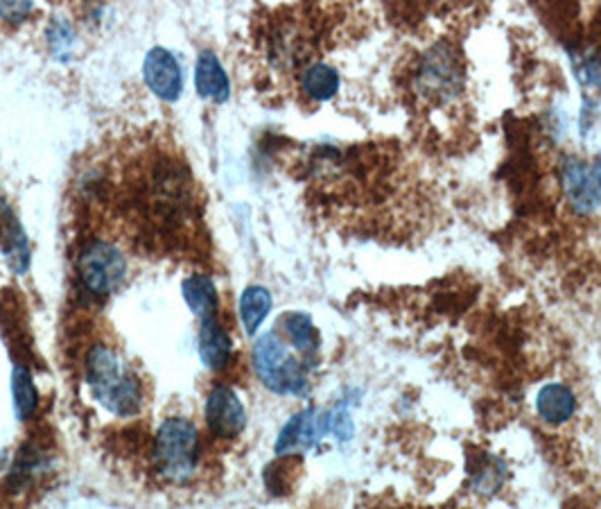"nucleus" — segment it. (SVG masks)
Listing matches in <instances>:
<instances>
[{
  "instance_id": "nucleus-2",
  "label": "nucleus",
  "mask_w": 601,
  "mask_h": 509,
  "mask_svg": "<svg viewBox=\"0 0 601 509\" xmlns=\"http://www.w3.org/2000/svg\"><path fill=\"white\" fill-rule=\"evenodd\" d=\"M254 369L267 389L304 396L310 387L313 360L300 356L278 330H269L254 347Z\"/></svg>"
},
{
  "instance_id": "nucleus-14",
  "label": "nucleus",
  "mask_w": 601,
  "mask_h": 509,
  "mask_svg": "<svg viewBox=\"0 0 601 509\" xmlns=\"http://www.w3.org/2000/svg\"><path fill=\"white\" fill-rule=\"evenodd\" d=\"M182 295L189 304V308L204 322V319H213L217 315V288L215 281L206 274H191L184 283H182Z\"/></svg>"
},
{
  "instance_id": "nucleus-12",
  "label": "nucleus",
  "mask_w": 601,
  "mask_h": 509,
  "mask_svg": "<svg viewBox=\"0 0 601 509\" xmlns=\"http://www.w3.org/2000/svg\"><path fill=\"white\" fill-rule=\"evenodd\" d=\"M276 330L287 339V343L306 358H315L319 352V335L315 322L306 313H285L278 319Z\"/></svg>"
},
{
  "instance_id": "nucleus-11",
  "label": "nucleus",
  "mask_w": 601,
  "mask_h": 509,
  "mask_svg": "<svg viewBox=\"0 0 601 509\" xmlns=\"http://www.w3.org/2000/svg\"><path fill=\"white\" fill-rule=\"evenodd\" d=\"M536 410L540 419L559 426L572 419L577 413V399L568 385L563 383H548L536 396Z\"/></svg>"
},
{
  "instance_id": "nucleus-1",
  "label": "nucleus",
  "mask_w": 601,
  "mask_h": 509,
  "mask_svg": "<svg viewBox=\"0 0 601 509\" xmlns=\"http://www.w3.org/2000/svg\"><path fill=\"white\" fill-rule=\"evenodd\" d=\"M86 383L95 401L115 417H132L143 408L141 380L104 345H95L86 356Z\"/></svg>"
},
{
  "instance_id": "nucleus-20",
  "label": "nucleus",
  "mask_w": 601,
  "mask_h": 509,
  "mask_svg": "<svg viewBox=\"0 0 601 509\" xmlns=\"http://www.w3.org/2000/svg\"><path fill=\"white\" fill-rule=\"evenodd\" d=\"M71 45H73V28L69 23L54 21V26H50V48L57 54H64V60H67V52L71 50Z\"/></svg>"
},
{
  "instance_id": "nucleus-19",
  "label": "nucleus",
  "mask_w": 601,
  "mask_h": 509,
  "mask_svg": "<svg viewBox=\"0 0 601 509\" xmlns=\"http://www.w3.org/2000/svg\"><path fill=\"white\" fill-rule=\"evenodd\" d=\"M3 254L12 267L14 274H23L30 267V250L23 232L19 230V224L12 215H8V226L3 232Z\"/></svg>"
},
{
  "instance_id": "nucleus-7",
  "label": "nucleus",
  "mask_w": 601,
  "mask_h": 509,
  "mask_svg": "<svg viewBox=\"0 0 601 509\" xmlns=\"http://www.w3.org/2000/svg\"><path fill=\"white\" fill-rule=\"evenodd\" d=\"M418 89L426 98H435L439 102L457 95L459 71L455 64V54L448 48L437 45L426 54L418 73Z\"/></svg>"
},
{
  "instance_id": "nucleus-18",
  "label": "nucleus",
  "mask_w": 601,
  "mask_h": 509,
  "mask_svg": "<svg viewBox=\"0 0 601 509\" xmlns=\"http://www.w3.org/2000/svg\"><path fill=\"white\" fill-rule=\"evenodd\" d=\"M45 469V452L39 444H28L23 446V450L17 456L12 476H10V487L23 489L28 485L34 482V478Z\"/></svg>"
},
{
  "instance_id": "nucleus-16",
  "label": "nucleus",
  "mask_w": 601,
  "mask_h": 509,
  "mask_svg": "<svg viewBox=\"0 0 601 509\" xmlns=\"http://www.w3.org/2000/svg\"><path fill=\"white\" fill-rule=\"evenodd\" d=\"M272 311V295L263 286H249L240 297V319L247 335H256Z\"/></svg>"
},
{
  "instance_id": "nucleus-22",
  "label": "nucleus",
  "mask_w": 601,
  "mask_h": 509,
  "mask_svg": "<svg viewBox=\"0 0 601 509\" xmlns=\"http://www.w3.org/2000/svg\"><path fill=\"white\" fill-rule=\"evenodd\" d=\"M6 465H8V450L3 446H0V471L6 469Z\"/></svg>"
},
{
  "instance_id": "nucleus-15",
  "label": "nucleus",
  "mask_w": 601,
  "mask_h": 509,
  "mask_svg": "<svg viewBox=\"0 0 601 509\" xmlns=\"http://www.w3.org/2000/svg\"><path fill=\"white\" fill-rule=\"evenodd\" d=\"M12 399L19 421H28L39 408V389L34 385L32 371L23 363H17L12 369Z\"/></svg>"
},
{
  "instance_id": "nucleus-5",
  "label": "nucleus",
  "mask_w": 601,
  "mask_h": 509,
  "mask_svg": "<svg viewBox=\"0 0 601 509\" xmlns=\"http://www.w3.org/2000/svg\"><path fill=\"white\" fill-rule=\"evenodd\" d=\"M326 435H333L330 430V410L319 408H306L296 413L281 430L276 439V456H298V452H306L315 448Z\"/></svg>"
},
{
  "instance_id": "nucleus-10",
  "label": "nucleus",
  "mask_w": 601,
  "mask_h": 509,
  "mask_svg": "<svg viewBox=\"0 0 601 509\" xmlns=\"http://www.w3.org/2000/svg\"><path fill=\"white\" fill-rule=\"evenodd\" d=\"M197 345H200V358L206 369L211 371L226 369L233 356V339L226 333V328L217 322V317L202 322Z\"/></svg>"
},
{
  "instance_id": "nucleus-4",
  "label": "nucleus",
  "mask_w": 601,
  "mask_h": 509,
  "mask_svg": "<svg viewBox=\"0 0 601 509\" xmlns=\"http://www.w3.org/2000/svg\"><path fill=\"white\" fill-rule=\"evenodd\" d=\"M128 276V261L115 245L106 241H91L78 256V278L82 288L95 297H111Z\"/></svg>"
},
{
  "instance_id": "nucleus-6",
  "label": "nucleus",
  "mask_w": 601,
  "mask_h": 509,
  "mask_svg": "<svg viewBox=\"0 0 601 509\" xmlns=\"http://www.w3.org/2000/svg\"><path fill=\"white\" fill-rule=\"evenodd\" d=\"M206 426L217 439H235L247 426V413L235 389L215 385L206 399Z\"/></svg>"
},
{
  "instance_id": "nucleus-3",
  "label": "nucleus",
  "mask_w": 601,
  "mask_h": 509,
  "mask_svg": "<svg viewBox=\"0 0 601 509\" xmlns=\"http://www.w3.org/2000/svg\"><path fill=\"white\" fill-rule=\"evenodd\" d=\"M154 471L163 482L186 485L200 467V430L186 417L165 419L152 446Z\"/></svg>"
},
{
  "instance_id": "nucleus-13",
  "label": "nucleus",
  "mask_w": 601,
  "mask_h": 509,
  "mask_svg": "<svg viewBox=\"0 0 601 509\" xmlns=\"http://www.w3.org/2000/svg\"><path fill=\"white\" fill-rule=\"evenodd\" d=\"M195 86H197V93L206 100H213V102L228 100L231 84L220 60L213 52L200 54L197 67H195Z\"/></svg>"
},
{
  "instance_id": "nucleus-17",
  "label": "nucleus",
  "mask_w": 601,
  "mask_h": 509,
  "mask_svg": "<svg viewBox=\"0 0 601 509\" xmlns=\"http://www.w3.org/2000/svg\"><path fill=\"white\" fill-rule=\"evenodd\" d=\"M300 89L310 100H330L339 91V75L328 64H313L300 75Z\"/></svg>"
},
{
  "instance_id": "nucleus-21",
  "label": "nucleus",
  "mask_w": 601,
  "mask_h": 509,
  "mask_svg": "<svg viewBox=\"0 0 601 509\" xmlns=\"http://www.w3.org/2000/svg\"><path fill=\"white\" fill-rule=\"evenodd\" d=\"M32 12L30 3H0V17L6 21H21Z\"/></svg>"
},
{
  "instance_id": "nucleus-9",
  "label": "nucleus",
  "mask_w": 601,
  "mask_h": 509,
  "mask_svg": "<svg viewBox=\"0 0 601 509\" xmlns=\"http://www.w3.org/2000/svg\"><path fill=\"white\" fill-rule=\"evenodd\" d=\"M563 186L570 204L579 213H590L599 206L601 202V191L594 170H590L581 161H568L563 167Z\"/></svg>"
},
{
  "instance_id": "nucleus-8",
  "label": "nucleus",
  "mask_w": 601,
  "mask_h": 509,
  "mask_svg": "<svg viewBox=\"0 0 601 509\" xmlns=\"http://www.w3.org/2000/svg\"><path fill=\"white\" fill-rule=\"evenodd\" d=\"M143 78L152 93L161 100L174 102L184 91L182 67L174 60V54L165 48H152L145 57Z\"/></svg>"
}]
</instances>
